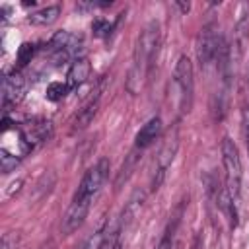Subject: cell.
<instances>
[{
  "label": "cell",
  "instance_id": "obj_7",
  "mask_svg": "<svg viewBox=\"0 0 249 249\" xmlns=\"http://www.w3.org/2000/svg\"><path fill=\"white\" fill-rule=\"evenodd\" d=\"M25 93V80L19 72H10L2 80V107L4 111H10V107L18 105Z\"/></svg>",
  "mask_w": 249,
  "mask_h": 249
},
{
  "label": "cell",
  "instance_id": "obj_9",
  "mask_svg": "<svg viewBox=\"0 0 249 249\" xmlns=\"http://www.w3.org/2000/svg\"><path fill=\"white\" fill-rule=\"evenodd\" d=\"M89 74H91V64H89V60H88L86 56H78V58L72 60V64H70V68H68L66 84H68L72 89H76L78 86H82V84L89 78Z\"/></svg>",
  "mask_w": 249,
  "mask_h": 249
},
{
  "label": "cell",
  "instance_id": "obj_11",
  "mask_svg": "<svg viewBox=\"0 0 249 249\" xmlns=\"http://www.w3.org/2000/svg\"><path fill=\"white\" fill-rule=\"evenodd\" d=\"M97 103H99V97H91L82 109H80V113H78V117H76V128H84V126H88L89 123H91V119H93V115H95V111H97Z\"/></svg>",
  "mask_w": 249,
  "mask_h": 249
},
{
  "label": "cell",
  "instance_id": "obj_18",
  "mask_svg": "<svg viewBox=\"0 0 249 249\" xmlns=\"http://www.w3.org/2000/svg\"><path fill=\"white\" fill-rule=\"evenodd\" d=\"M156 249H175V243H173V233L171 231H165L163 237L160 239L158 247Z\"/></svg>",
  "mask_w": 249,
  "mask_h": 249
},
{
  "label": "cell",
  "instance_id": "obj_5",
  "mask_svg": "<svg viewBox=\"0 0 249 249\" xmlns=\"http://www.w3.org/2000/svg\"><path fill=\"white\" fill-rule=\"evenodd\" d=\"M224 47L222 37L216 33V29L212 25H206L200 29L198 41H196V58L200 62L202 68H208L210 64H214L218 60V54Z\"/></svg>",
  "mask_w": 249,
  "mask_h": 249
},
{
  "label": "cell",
  "instance_id": "obj_8",
  "mask_svg": "<svg viewBox=\"0 0 249 249\" xmlns=\"http://www.w3.org/2000/svg\"><path fill=\"white\" fill-rule=\"evenodd\" d=\"M160 134H161V119L160 117H152L136 132V136H134V148L136 150H146L148 146H152L160 138Z\"/></svg>",
  "mask_w": 249,
  "mask_h": 249
},
{
  "label": "cell",
  "instance_id": "obj_3",
  "mask_svg": "<svg viewBox=\"0 0 249 249\" xmlns=\"http://www.w3.org/2000/svg\"><path fill=\"white\" fill-rule=\"evenodd\" d=\"M171 91L175 95V105L181 115L189 113L193 107V95H195V70L189 56H179L173 78H171Z\"/></svg>",
  "mask_w": 249,
  "mask_h": 249
},
{
  "label": "cell",
  "instance_id": "obj_4",
  "mask_svg": "<svg viewBox=\"0 0 249 249\" xmlns=\"http://www.w3.org/2000/svg\"><path fill=\"white\" fill-rule=\"evenodd\" d=\"M222 163L226 169V191H228L231 202L237 206L239 195H241L243 167H241V156H239L237 144L230 136H224V140H222Z\"/></svg>",
  "mask_w": 249,
  "mask_h": 249
},
{
  "label": "cell",
  "instance_id": "obj_2",
  "mask_svg": "<svg viewBox=\"0 0 249 249\" xmlns=\"http://www.w3.org/2000/svg\"><path fill=\"white\" fill-rule=\"evenodd\" d=\"M158 45H160V23L150 21L140 31V35L136 39V45H134L132 64H130V70H128V76H126L128 93L136 95L144 88V82L150 74L152 60H154V54L158 51Z\"/></svg>",
  "mask_w": 249,
  "mask_h": 249
},
{
  "label": "cell",
  "instance_id": "obj_6",
  "mask_svg": "<svg viewBox=\"0 0 249 249\" xmlns=\"http://www.w3.org/2000/svg\"><path fill=\"white\" fill-rule=\"evenodd\" d=\"M179 150V134H177V128H173V132H169V136L163 140L158 156H156V175H154V181H152V187L158 189L165 177V171L171 167L173 160H175V154Z\"/></svg>",
  "mask_w": 249,
  "mask_h": 249
},
{
  "label": "cell",
  "instance_id": "obj_1",
  "mask_svg": "<svg viewBox=\"0 0 249 249\" xmlns=\"http://www.w3.org/2000/svg\"><path fill=\"white\" fill-rule=\"evenodd\" d=\"M107 177H109V161L105 158L97 160L91 167H88V171L84 173V177L72 196V202L68 204V208L62 216L60 230L64 235L76 231L84 224V220H86L91 204L95 202L97 195L101 193Z\"/></svg>",
  "mask_w": 249,
  "mask_h": 249
},
{
  "label": "cell",
  "instance_id": "obj_13",
  "mask_svg": "<svg viewBox=\"0 0 249 249\" xmlns=\"http://www.w3.org/2000/svg\"><path fill=\"white\" fill-rule=\"evenodd\" d=\"M142 202H144V193H140V191H136L132 196H130V200L126 202V206H124V220H132V218H136V214L140 212V208H142Z\"/></svg>",
  "mask_w": 249,
  "mask_h": 249
},
{
  "label": "cell",
  "instance_id": "obj_12",
  "mask_svg": "<svg viewBox=\"0 0 249 249\" xmlns=\"http://www.w3.org/2000/svg\"><path fill=\"white\" fill-rule=\"evenodd\" d=\"M107 235H109V226L107 228H101L97 231H93L91 235H88L84 239V243L78 247V249H101L103 243L107 241Z\"/></svg>",
  "mask_w": 249,
  "mask_h": 249
},
{
  "label": "cell",
  "instance_id": "obj_15",
  "mask_svg": "<svg viewBox=\"0 0 249 249\" xmlns=\"http://www.w3.org/2000/svg\"><path fill=\"white\" fill-rule=\"evenodd\" d=\"M18 163H19V156L10 154L6 148L0 150V165H2V171H4V173H10L12 169H16Z\"/></svg>",
  "mask_w": 249,
  "mask_h": 249
},
{
  "label": "cell",
  "instance_id": "obj_16",
  "mask_svg": "<svg viewBox=\"0 0 249 249\" xmlns=\"http://www.w3.org/2000/svg\"><path fill=\"white\" fill-rule=\"evenodd\" d=\"M91 29H93V33L97 35V37H107L111 31H113V23L109 21V19H103V18H97L95 21H93V25H91Z\"/></svg>",
  "mask_w": 249,
  "mask_h": 249
},
{
  "label": "cell",
  "instance_id": "obj_14",
  "mask_svg": "<svg viewBox=\"0 0 249 249\" xmlns=\"http://www.w3.org/2000/svg\"><path fill=\"white\" fill-rule=\"evenodd\" d=\"M70 89H72V88L66 84V80H64V82H51L49 88H47V99L58 101V99H62Z\"/></svg>",
  "mask_w": 249,
  "mask_h": 249
},
{
  "label": "cell",
  "instance_id": "obj_17",
  "mask_svg": "<svg viewBox=\"0 0 249 249\" xmlns=\"http://www.w3.org/2000/svg\"><path fill=\"white\" fill-rule=\"evenodd\" d=\"M31 54H33V45H21V49H19V64L23 66L25 62H29L31 60Z\"/></svg>",
  "mask_w": 249,
  "mask_h": 249
},
{
  "label": "cell",
  "instance_id": "obj_10",
  "mask_svg": "<svg viewBox=\"0 0 249 249\" xmlns=\"http://www.w3.org/2000/svg\"><path fill=\"white\" fill-rule=\"evenodd\" d=\"M60 16V6L58 4H53V6H45L37 12H31L27 21L31 25H51L53 21H56Z\"/></svg>",
  "mask_w": 249,
  "mask_h": 249
},
{
  "label": "cell",
  "instance_id": "obj_19",
  "mask_svg": "<svg viewBox=\"0 0 249 249\" xmlns=\"http://www.w3.org/2000/svg\"><path fill=\"white\" fill-rule=\"evenodd\" d=\"M243 130H245V138H247V146H249V105H245V109H243Z\"/></svg>",
  "mask_w": 249,
  "mask_h": 249
}]
</instances>
